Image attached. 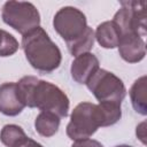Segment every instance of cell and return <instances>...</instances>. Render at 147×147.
I'll use <instances>...</instances> for the list:
<instances>
[{"mask_svg":"<svg viewBox=\"0 0 147 147\" xmlns=\"http://www.w3.org/2000/svg\"><path fill=\"white\" fill-rule=\"evenodd\" d=\"M16 85L25 107L38 108L40 111L52 113L60 118L68 116L69 98L59 86L34 76H24Z\"/></svg>","mask_w":147,"mask_h":147,"instance_id":"6da1fadb","label":"cell"},{"mask_svg":"<svg viewBox=\"0 0 147 147\" xmlns=\"http://www.w3.org/2000/svg\"><path fill=\"white\" fill-rule=\"evenodd\" d=\"M22 48L31 67L41 74H51L61 64L60 48L41 26L22 36Z\"/></svg>","mask_w":147,"mask_h":147,"instance_id":"7a4b0ae2","label":"cell"},{"mask_svg":"<svg viewBox=\"0 0 147 147\" xmlns=\"http://www.w3.org/2000/svg\"><path fill=\"white\" fill-rule=\"evenodd\" d=\"M1 18L5 24L22 36L40 26V14L33 3L28 1H6L2 6Z\"/></svg>","mask_w":147,"mask_h":147,"instance_id":"3957f363","label":"cell"},{"mask_svg":"<svg viewBox=\"0 0 147 147\" xmlns=\"http://www.w3.org/2000/svg\"><path fill=\"white\" fill-rule=\"evenodd\" d=\"M86 86L99 103L113 102L121 105L126 95V88L123 80L106 69H98L87 80Z\"/></svg>","mask_w":147,"mask_h":147,"instance_id":"277c9868","label":"cell"},{"mask_svg":"<svg viewBox=\"0 0 147 147\" xmlns=\"http://www.w3.org/2000/svg\"><path fill=\"white\" fill-rule=\"evenodd\" d=\"M113 22L118 28L121 37L136 33L145 38L146 25V2L145 1H121V8L114 15Z\"/></svg>","mask_w":147,"mask_h":147,"instance_id":"5b68a950","label":"cell"},{"mask_svg":"<svg viewBox=\"0 0 147 147\" xmlns=\"http://www.w3.org/2000/svg\"><path fill=\"white\" fill-rule=\"evenodd\" d=\"M100 127L96 105L91 102L78 103L71 115L70 122L67 125V136L76 141L92 137Z\"/></svg>","mask_w":147,"mask_h":147,"instance_id":"8992f818","label":"cell"},{"mask_svg":"<svg viewBox=\"0 0 147 147\" xmlns=\"http://www.w3.org/2000/svg\"><path fill=\"white\" fill-rule=\"evenodd\" d=\"M53 26L65 44H69L83 36L88 25L86 16L82 10L72 6H65L54 15Z\"/></svg>","mask_w":147,"mask_h":147,"instance_id":"52a82bcc","label":"cell"},{"mask_svg":"<svg viewBox=\"0 0 147 147\" xmlns=\"http://www.w3.org/2000/svg\"><path fill=\"white\" fill-rule=\"evenodd\" d=\"M117 47L121 57L127 63H138L146 55V42L136 33L122 36Z\"/></svg>","mask_w":147,"mask_h":147,"instance_id":"ba28073f","label":"cell"},{"mask_svg":"<svg viewBox=\"0 0 147 147\" xmlns=\"http://www.w3.org/2000/svg\"><path fill=\"white\" fill-rule=\"evenodd\" d=\"M98 69H100L99 59L92 53H84L75 57L71 63L70 74L76 83L86 84Z\"/></svg>","mask_w":147,"mask_h":147,"instance_id":"9c48e42d","label":"cell"},{"mask_svg":"<svg viewBox=\"0 0 147 147\" xmlns=\"http://www.w3.org/2000/svg\"><path fill=\"white\" fill-rule=\"evenodd\" d=\"M25 108L16 83L7 82L0 85V113L6 116H17Z\"/></svg>","mask_w":147,"mask_h":147,"instance_id":"30bf717a","label":"cell"},{"mask_svg":"<svg viewBox=\"0 0 147 147\" xmlns=\"http://www.w3.org/2000/svg\"><path fill=\"white\" fill-rule=\"evenodd\" d=\"M94 38L101 47L113 49L118 46L121 32L113 21H106L96 26Z\"/></svg>","mask_w":147,"mask_h":147,"instance_id":"8fae6325","label":"cell"},{"mask_svg":"<svg viewBox=\"0 0 147 147\" xmlns=\"http://www.w3.org/2000/svg\"><path fill=\"white\" fill-rule=\"evenodd\" d=\"M146 83H147V77L141 76L134 83L132 84L130 88V99L133 109L142 115H147V101H146Z\"/></svg>","mask_w":147,"mask_h":147,"instance_id":"7c38bea8","label":"cell"},{"mask_svg":"<svg viewBox=\"0 0 147 147\" xmlns=\"http://www.w3.org/2000/svg\"><path fill=\"white\" fill-rule=\"evenodd\" d=\"M60 122L61 118L56 115L47 111H40L34 119V129L41 137L49 138L59 131Z\"/></svg>","mask_w":147,"mask_h":147,"instance_id":"4fadbf2b","label":"cell"},{"mask_svg":"<svg viewBox=\"0 0 147 147\" xmlns=\"http://www.w3.org/2000/svg\"><path fill=\"white\" fill-rule=\"evenodd\" d=\"M100 126L106 127L116 124L122 117L121 105L113 102H100L96 105Z\"/></svg>","mask_w":147,"mask_h":147,"instance_id":"5bb4252c","label":"cell"},{"mask_svg":"<svg viewBox=\"0 0 147 147\" xmlns=\"http://www.w3.org/2000/svg\"><path fill=\"white\" fill-rule=\"evenodd\" d=\"M94 39H95L94 31L92 30V28L87 26V29L83 36H80L78 39L67 44L68 51L75 57L80 54H84V53H90V51L92 49V47L94 45Z\"/></svg>","mask_w":147,"mask_h":147,"instance_id":"9a60e30c","label":"cell"},{"mask_svg":"<svg viewBox=\"0 0 147 147\" xmlns=\"http://www.w3.org/2000/svg\"><path fill=\"white\" fill-rule=\"evenodd\" d=\"M25 137L26 134L23 129L16 124H7L0 131V141L6 147H14L21 139Z\"/></svg>","mask_w":147,"mask_h":147,"instance_id":"2e32d148","label":"cell"},{"mask_svg":"<svg viewBox=\"0 0 147 147\" xmlns=\"http://www.w3.org/2000/svg\"><path fill=\"white\" fill-rule=\"evenodd\" d=\"M18 49V41L9 32L0 29V56L6 57L15 54Z\"/></svg>","mask_w":147,"mask_h":147,"instance_id":"e0dca14e","label":"cell"},{"mask_svg":"<svg viewBox=\"0 0 147 147\" xmlns=\"http://www.w3.org/2000/svg\"><path fill=\"white\" fill-rule=\"evenodd\" d=\"M71 147H103V145L101 142H99L98 140L87 138V139H82V140L74 141Z\"/></svg>","mask_w":147,"mask_h":147,"instance_id":"ac0fdd59","label":"cell"},{"mask_svg":"<svg viewBox=\"0 0 147 147\" xmlns=\"http://www.w3.org/2000/svg\"><path fill=\"white\" fill-rule=\"evenodd\" d=\"M14 147H44L42 145H40L39 142H37L36 140L29 138L28 136L23 139H21Z\"/></svg>","mask_w":147,"mask_h":147,"instance_id":"d6986e66","label":"cell"},{"mask_svg":"<svg viewBox=\"0 0 147 147\" xmlns=\"http://www.w3.org/2000/svg\"><path fill=\"white\" fill-rule=\"evenodd\" d=\"M136 134H137V138L144 144L146 145V122H141L137 129H136Z\"/></svg>","mask_w":147,"mask_h":147,"instance_id":"ffe728a7","label":"cell"},{"mask_svg":"<svg viewBox=\"0 0 147 147\" xmlns=\"http://www.w3.org/2000/svg\"><path fill=\"white\" fill-rule=\"evenodd\" d=\"M115 147H132V146H130V145H117Z\"/></svg>","mask_w":147,"mask_h":147,"instance_id":"44dd1931","label":"cell"}]
</instances>
